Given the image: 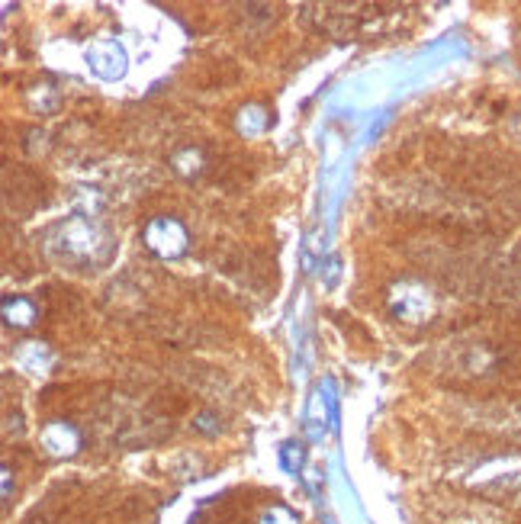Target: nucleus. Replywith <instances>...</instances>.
Segmentation results:
<instances>
[{"label":"nucleus","instance_id":"10","mask_svg":"<svg viewBox=\"0 0 521 524\" xmlns=\"http://www.w3.org/2000/svg\"><path fill=\"white\" fill-rule=\"evenodd\" d=\"M277 460H280V467H284L287 473H300L303 470V463H306V447L300 441H284L280 444V451H277Z\"/></svg>","mask_w":521,"mask_h":524},{"label":"nucleus","instance_id":"1","mask_svg":"<svg viewBox=\"0 0 521 524\" xmlns=\"http://www.w3.org/2000/svg\"><path fill=\"white\" fill-rule=\"evenodd\" d=\"M110 235L97 219L87 216H68L49 232V254L62 264L91 267L110 258Z\"/></svg>","mask_w":521,"mask_h":524},{"label":"nucleus","instance_id":"2","mask_svg":"<svg viewBox=\"0 0 521 524\" xmlns=\"http://www.w3.org/2000/svg\"><path fill=\"white\" fill-rule=\"evenodd\" d=\"M142 248L158 261H181L190 251V232L177 216H152L142 226Z\"/></svg>","mask_w":521,"mask_h":524},{"label":"nucleus","instance_id":"11","mask_svg":"<svg viewBox=\"0 0 521 524\" xmlns=\"http://www.w3.org/2000/svg\"><path fill=\"white\" fill-rule=\"evenodd\" d=\"M258 524H300V515H296L290 505L274 502V505H267L264 512H261Z\"/></svg>","mask_w":521,"mask_h":524},{"label":"nucleus","instance_id":"5","mask_svg":"<svg viewBox=\"0 0 521 524\" xmlns=\"http://www.w3.org/2000/svg\"><path fill=\"white\" fill-rule=\"evenodd\" d=\"M39 447L49 457H58V460L74 457L81 451V431L71 422H65V418H52V422H46L39 431Z\"/></svg>","mask_w":521,"mask_h":524},{"label":"nucleus","instance_id":"4","mask_svg":"<svg viewBox=\"0 0 521 524\" xmlns=\"http://www.w3.org/2000/svg\"><path fill=\"white\" fill-rule=\"evenodd\" d=\"M87 58V68H91L94 78L100 81H119V78H126V71H129V55L126 49L119 46L116 39H97L87 46L84 52Z\"/></svg>","mask_w":521,"mask_h":524},{"label":"nucleus","instance_id":"8","mask_svg":"<svg viewBox=\"0 0 521 524\" xmlns=\"http://www.w3.org/2000/svg\"><path fill=\"white\" fill-rule=\"evenodd\" d=\"M235 126H238V132H242V136L255 139V136H261L267 126H271V116H267V110L258 107V103H248V107L238 110Z\"/></svg>","mask_w":521,"mask_h":524},{"label":"nucleus","instance_id":"3","mask_svg":"<svg viewBox=\"0 0 521 524\" xmlns=\"http://www.w3.org/2000/svg\"><path fill=\"white\" fill-rule=\"evenodd\" d=\"M386 306H390L393 319L419 325L431 316V312H435V296H431V290L425 287L422 280L403 277L386 290Z\"/></svg>","mask_w":521,"mask_h":524},{"label":"nucleus","instance_id":"6","mask_svg":"<svg viewBox=\"0 0 521 524\" xmlns=\"http://www.w3.org/2000/svg\"><path fill=\"white\" fill-rule=\"evenodd\" d=\"M13 364H17L23 373H33V377H39V373H49L52 367V351L49 344L42 341H26L17 348V354H13Z\"/></svg>","mask_w":521,"mask_h":524},{"label":"nucleus","instance_id":"9","mask_svg":"<svg viewBox=\"0 0 521 524\" xmlns=\"http://www.w3.org/2000/svg\"><path fill=\"white\" fill-rule=\"evenodd\" d=\"M171 168H174V174H181L184 181H193V177L203 174V152L197 145H187L171 158Z\"/></svg>","mask_w":521,"mask_h":524},{"label":"nucleus","instance_id":"12","mask_svg":"<svg viewBox=\"0 0 521 524\" xmlns=\"http://www.w3.org/2000/svg\"><path fill=\"white\" fill-rule=\"evenodd\" d=\"M0 476H4V499H10V492H13V470L7 467V463L0 467Z\"/></svg>","mask_w":521,"mask_h":524},{"label":"nucleus","instance_id":"7","mask_svg":"<svg viewBox=\"0 0 521 524\" xmlns=\"http://www.w3.org/2000/svg\"><path fill=\"white\" fill-rule=\"evenodd\" d=\"M0 316H4V322L10 328H33L39 319V306L29 296H4Z\"/></svg>","mask_w":521,"mask_h":524}]
</instances>
